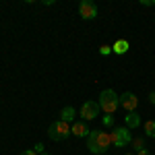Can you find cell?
<instances>
[{
  "label": "cell",
  "mask_w": 155,
  "mask_h": 155,
  "mask_svg": "<svg viewBox=\"0 0 155 155\" xmlns=\"http://www.w3.org/2000/svg\"><path fill=\"white\" fill-rule=\"evenodd\" d=\"M79 15L83 17L85 21H93L97 17L95 2H91V0H81V4H79Z\"/></svg>",
  "instance_id": "obj_5"
},
{
  "label": "cell",
  "mask_w": 155,
  "mask_h": 155,
  "mask_svg": "<svg viewBox=\"0 0 155 155\" xmlns=\"http://www.w3.org/2000/svg\"><path fill=\"white\" fill-rule=\"evenodd\" d=\"M137 153H139V155H151L149 151H147V149H141V151H137Z\"/></svg>",
  "instance_id": "obj_20"
},
{
  "label": "cell",
  "mask_w": 155,
  "mask_h": 155,
  "mask_svg": "<svg viewBox=\"0 0 155 155\" xmlns=\"http://www.w3.org/2000/svg\"><path fill=\"white\" fill-rule=\"evenodd\" d=\"M99 54H101V56H107V54H112V46H107V44H104V46L99 48Z\"/></svg>",
  "instance_id": "obj_15"
},
{
  "label": "cell",
  "mask_w": 155,
  "mask_h": 155,
  "mask_svg": "<svg viewBox=\"0 0 155 155\" xmlns=\"http://www.w3.org/2000/svg\"><path fill=\"white\" fill-rule=\"evenodd\" d=\"M110 137H112V145L114 147H126L128 143H132V137H130V130L124 126H116L114 130L110 132Z\"/></svg>",
  "instance_id": "obj_4"
},
{
  "label": "cell",
  "mask_w": 155,
  "mask_h": 155,
  "mask_svg": "<svg viewBox=\"0 0 155 155\" xmlns=\"http://www.w3.org/2000/svg\"><path fill=\"white\" fill-rule=\"evenodd\" d=\"M41 155H50V153H41Z\"/></svg>",
  "instance_id": "obj_22"
},
{
  "label": "cell",
  "mask_w": 155,
  "mask_h": 155,
  "mask_svg": "<svg viewBox=\"0 0 155 155\" xmlns=\"http://www.w3.org/2000/svg\"><path fill=\"white\" fill-rule=\"evenodd\" d=\"M33 151H35V153H37V155H41V153H46V151H44V145H41V143H37V145H35V147H33Z\"/></svg>",
  "instance_id": "obj_16"
},
{
  "label": "cell",
  "mask_w": 155,
  "mask_h": 155,
  "mask_svg": "<svg viewBox=\"0 0 155 155\" xmlns=\"http://www.w3.org/2000/svg\"><path fill=\"white\" fill-rule=\"evenodd\" d=\"M132 147H134L137 151H141V149H145V141L143 139H134V141H132Z\"/></svg>",
  "instance_id": "obj_13"
},
{
  "label": "cell",
  "mask_w": 155,
  "mask_h": 155,
  "mask_svg": "<svg viewBox=\"0 0 155 155\" xmlns=\"http://www.w3.org/2000/svg\"><path fill=\"white\" fill-rule=\"evenodd\" d=\"M124 155H134V153H124Z\"/></svg>",
  "instance_id": "obj_21"
},
{
  "label": "cell",
  "mask_w": 155,
  "mask_h": 155,
  "mask_svg": "<svg viewBox=\"0 0 155 155\" xmlns=\"http://www.w3.org/2000/svg\"><path fill=\"white\" fill-rule=\"evenodd\" d=\"M99 110H101V107H99L97 101H85L83 106H81V112H79V114H81L83 120H93V118L99 116Z\"/></svg>",
  "instance_id": "obj_6"
},
{
  "label": "cell",
  "mask_w": 155,
  "mask_h": 155,
  "mask_svg": "<svg viewBox=\"0 0 155 155\" xmlns=\"http://www.w3.org/2000/svg\"><path fill=\"white\" fill-rule=\"evenodd\" d=\"M112 52H116V54H126V52H128V41H126V39H118V41L112 46Z\"/></svg>",
  "instance_id": "obj_11"
},
{
  "label": "cell",
  "mask_w": 155,
  "mask_h": 155,
  "mask_svg": "<svg viewBox=\"0 0 155 155\" xmlns=\"http://www.w3.org/2000/svg\"><path fill=\"white\" fill-rule=\"evenodd\" d=\"M74 116H77V110H74L72 106L62 107V112H60V120H64V122H68V124L74 120Z\"/></svg>",
  "instance_id": "obj_10"
},
{
  "label": "cell",
  "mask_w": 155,
  "mask_h": 155,
  "mask_svg": "<svg viewBox=\"0 0 155 155\" xmlns=\"http://www.w3.org/2000/svg\"><path fill=\"white\" fill-rule=\"evenodd\" d=\"M120 106L124 107L126 112H137V107H139V99H137L134 93L126 91V93H122V97H120Z\"/></svg>",
  "instance_id": "obj_7"
},
{
  "label": "cell",
  "mask_w": 155,
  "mask_h": 155,
  "mask_svg": "<svg viewBox=\"0 0 155 155\" xmlns=\"http://www.w3.org/2000/svg\"><path fill=\"white\" fill-rule=\"evenodd\" d=\"M149 101L155 106V91H151V93H149Z\"/></svg>",
  "instance_id": "obj_18"
},
{
  "label": "cell",
  "mask_w": 155,
  "mask_h": 155,
  "mask_svg": "<svg viewBox=\"0 0 155 155\" xmlns=\"http://www.w3.org/2000/svg\"><path fill=\"white\" fill-rule=\"evenodd\" d=\"M21 155H37V153H35V151H33V149H27V151H23V153H21Z\"/></svg>",
  "instance_id": "obj_19"
},
{
  "label": "cell",
  "mask_w": 155,
  "mask_h": 155,
  "mask_svg": "<svg viewBox=\"0 0 155 155\" xmlns=\"http://www.w3.org/2000/svg\"><path fill=\"white\" fill-rule=\"evenodd\" d=\"M112 145V137L110 132H101V130H91L87 137V149L93 155H101L106 153Z\"/></svg>",
  "instance_id": "obj_1"
},
{
  "label": "cell",
  "mask_w": 155,
  "mask_h": 155,
  "mask_svg": "<svg viewBox=\"0 0 155 155\" xmlns=\"http://www.w3.org/2000/svg\"><path fill=\"white\" fill-rule=\"evenodd\" d=\"M139 124H141V116L137 114V112H128L126 114V128L130 130V128H139Z\"/></svg>",
  "instance_id": "obj_9"
},
{
  "label": "cell",
  "mask_w": 155,
  "mask_h": 155,
  "mask_svg": "<svg viewBox=\"0 0 155 155\" xmlns=\"http://www.w3.org/2000/svg\"><path fill=\"white\" fill-rule=\"evenodd\" d=\"M145 134L155 139V120H147L145 122Z\"/></svg>",
  "instance_id": "obj_12"
},
{
  "label": "cell",
  "mask_w": 155,
  "mask_h": 155,
  "mask_svg": "<svg viewBox=\"0 0 155 155\" xmlns=\"http://www.w3.org/2000/svg\"><path fill=\"white\" fill-rule=\"evenodd\" d=\"M71 132L74 134V137H89V126L85 124V120H81V122H72L71 126Z\"/></svg>",
  "instance_id": "obj_8"
},
{
  "label": "cell",
  "mask_w": 155,
  "mask_h": 155,
  "mask_svg": "<svg viewBox=\"0 0 155 155\" xmlns=\"http://www.w3.org/2000/svg\"><path fill=\"white\" fill-rule=\"evenodd\" d=\"M104 126H107V128L114 126V116H112V114H106V116H104Z\"/></svg>",
  "instance_id": "obj_14"
},
{
  "label": "cell",
  "mask_w": 155,
  "mask_h": 155,
  "mask_svg": "<svg viewBox=\"0 0 155 155\" xmlns=\"http://www.w3.org/2000/svg\"><path fill=\"white\" fill-rule=\"evenodd\" d=\"M72 132H71V124L68 122H64V120H56V122H52L48 128V137L52 141H64V139H68Z\"/></svg>",
  "instance_id": "obj_3"
},
{
  "label": "cell",
  "mask_w": 155,
  "mask_h": 155,
  "mask_svg": "<svg viewBox=\"0 0 155 155\" xmlns=\"http://www.w3.org/2000/svg\"><path fill=\"white\" fill-rule=\"evenodd\" d=\"M141 4H143V6H153L155 0H141Z\"/></svg>",
  "instance_id": "obj_17"
},
{
  "label": "cell",
  "mask_w": 155,
  "mask_h": 155,
  "mask_svg": "<svg viewBox=\"0 0 155 155\" xmlns=\"http://www.w3.org/2000/svg\"><path fill=\"white\" fill-rule=\"evenodd\" d=\"M99 107L106 112V114H114L116 110L120 107V95L114 91V89H104L99 93Z\"/></svg>",
  "instance_id": "obj_2"
}]
</instances>
